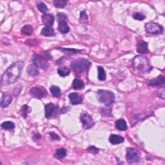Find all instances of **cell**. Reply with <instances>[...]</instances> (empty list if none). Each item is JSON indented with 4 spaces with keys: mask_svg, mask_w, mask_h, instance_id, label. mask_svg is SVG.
I'll return each instance as SVG.
<instances>
[{
    "mask_svg": "<svg viewBox=\"0 0 165 165\" xmlns=\"http://www.w3.org/2000/svg\"><path fill=\"white\" fill-rule=\"evenodd\" d=\"M24 67L23 61H16L12 63L3 73L2 76V84L3 85H9L14 83L19 79Z\"/></svg>",
    "mask_w": 165,
    "mask_h": 165,
    "instance_id": "6da1fadb",
    "label": "cell"
},
{
    "mask_svg": "<svg viewBox=\"0 0 165 165\" xmlns=\"http://www.w3.org/2000/svg\"><path fill=\"white\" fill-rule=\"evenodd\" d=\"M132 64L135 70L140 74H148L152 69L148 59L143 56H135L133 59Z\"/></svg>",
    "mask_w": 165,
    "mask_h": 165,
    "instance_id": "7a4b0ae2",
    "label": "cell"
},
{
    "mask_svg": "<svg viewBox=\"0 0 165 165\" xmlns=\"http://www.w3.org/2000/svg\"><path fill=\"white\" fill-rule=\"evenodd\" d=\"M98 98L99 102L106 106H110L115 101V95L110 90H99L98 91Z\"/></svg>",
    "mask_w": 165,
    "mask_h": 165,
    "instance_id": "3957f363",
    "label": "cell"
},
{
    "mask_svg": "<svg viewBox=\"0 0 165 165\" xmlns=\"http://www.w3.org/2000/svg\"><path fill=\"white\" fill-rule=\"evenodd\" d=\"M90 65L91 63L86 59H78L71 63V68L74 72L81 74L85 71L88 70Z\"/></svg>",
    "mask_w": 165,
    "mask_h": 165,
    "instance_id": "277c9868",
    "label": "cell"
},
{
    "mask_svg": "<svg viewBox=\"0 0 165 165\" xmlns=\"http://www.w3.org/2000/svg\"><path fill=\"white\" fill-rule=\"evenodd\" d=\"M145 29L147 33L150 34H159L163 33V27L156 23L150 22L145 25Z\"/></svg>",
    "mask_w": 165,
    "mask_h": 165,
    "instance_id": "5b68a950",
    "label": "cell"
},
{
    "mask_svg": "<svg viewBox=\"0 0 165 165\" xmlns=\"http://www.w3.org/2000/svg\"><path fill=\"white\" fill-rule=\"evenodd\" d=\"M126 158L127 162L129 164L135 163L139 161L140 159L139 154L137 152V150L134 148H127Z\"/></svg>",
    "mask_w": 165,
    "mask_h": 165,
    "instance_id": "8992f818",
    "label": "cell"
},
{
    "mask_svg": "<svg viewBox=\"0 0 165 165\" xmlns=\"http://www.w3.org/2000/svg\"><path fill=\"white\" fill-rule=\"evenodd\" d=\"M30 95L34 98L42 99L47 95V91L43 86H34L30 90Z\"/></svg>",
    "mask_w": 165,
    "mask_h": 165,
    "instance_id": "52a82bcc",
    "label": "cell"
},
{
    "mask_svg": "<svg viewBox=\"0 0 165 165\" xmlns=\"http://www.w3.org/2000/svg\"><path fill=\"white\" fill-rule=\"evenodd\" d=\"M80 121L82 123V126L85 129H90L94 125V121L92 117L86 112L81 113L80 116Z\"/></svg>",
    "mask_w": 165,
    "mask_h": 165,
    "instance_id": "ba28073f",
    "label": "cell"
},
{
    "mask_svg": "<svg viewBox=\"0 0 165 165\" xmlns=\"http://www.w3.org/2000/svg\"><path fill=\"white\" fill-rule=\"evenodd\" d=\"M33 60L34 63L37 66L38 68H40L41 69L45 70L48 67L49 64L47 62V59L43 57L39 56L38 54H34L33 58Z\"/></svg>",
    "mask_w": 165,
    "mask_h": 165,
    "instance_id": "9c48e42d",
    "label": "cell"
},
{
    "mask_svg": "<svg viewBox=\"0 0 165 165\" xmlns=\"http://www.w3.org/2000/svg\"><path fill=\"white\" fill-rule=\"evenodd\" d=\"M45 117L50 119L53 117L54 114L58 112V107H56L55 105L50 103L47 104H45Z\"/></svg>",
    "mask_w": 165,
    "mask_h": 165,
    "instance_id": "30bf717a",
    "label": "cell"
},
{
    "mask_svg": "<svg viewBox=\"0 0 165 165\" xmlns=\"http://www.w3.org/2000/svg\"><path fill=\"white\" fill-rule=\"evenodd\" d=\"M12 101V95L8 92H4L2 96L0 105H1L2 108L7 107L11 103Z\"/></svg>",
    "mask_w": 165,
    "mask_h": 165,
    "instance_id": "8fae6325",
    "label": "cell"
},
{
    "mask_svg": "<svg viewBox=\"0 0 165 165\" xmlns=\"http://www.w3.org/2000/svg\"><path fill=\"white\" fill-rule=\"evenodd\" d=\"M148 43L143 40L139 41L137 45V51L139 54H146L148 52Z\"/></svg>",
    "mask_w": 165,
    "mask_h": 165,
    "instance_id": "7c38bea8",
    "label": "cell"
},
{
    "mask_svg": "<svg viewBox=\"0 0 165 165\" xmlns=\"http://www.w3.org/2000/svg\"><path fill=\"white\" fill-rule=\"evenodd\" d=\"M68 98H69L71 104L73 105L79 104L82 103V97L76 92L70 94L69 95H68Z\"/></svg>",
    "mask_w": 165,
    "mask_h": 165,
    "instance_id": "4fadbf2b",
    "label": "cell"
},
{
    "mask_svg": "<svg viewBox=\"0 0 165 165\" xmlns=\"http://www.w3.org/2000/svg\"><path fill=\"white\" fill-rule=\"evenodd\" d=\"M42 21L46 26H51L54 23V17L52 14H45L42 16Z\"/></svg>",
    "mask_w": 165,
    "mask_h": 165,
    "instance_id": "5bb4252c",
    "label": "cell"
},
{
    "mask_svg": "<svg viewBox=\"0 0 165 165\" xmlns=\"http://www.w3.org/2000/svg\"><path fill=\"white\" fill-rule=\"evenodd\" d=\"M124 141H125L124 137H123L120 135H116V134H112L109 137L110 143L112 145L120 144V143H123Z\"/></svg>",
    "mask_w": 165,
    "mask_h": 165,
    "instance_id": "9a60e30c",
    "label": "cell"
},
{
    "mask_svg": "<svg viewBox=\"0 0 165 165\" xmlns=\"http://www.w3.org/2000/svg\"><path fill=\"white\" fill-rule=\"evenodd\" d=\"M165 82V78L163 76H159L156 78L153 79L149 81V85L150 86H157L162 85Z\"/></svg>",
    "mask_w": 165,
    "mask_h": 165,
    "instance_id": "2e32d148",
    "label": "cell"
},
{
    "mask_svg": "<svg viewBox=\"0 0 165 165\" xmlns=\"http://www.w3.org/2000/svg\"><path fill=\"white\" fill-rule=\"evenodd\" d=\"M58 29L62 34H67L69 33L70 28L68 25V23L66 21H62L59 22Z\"/></svg>",
    "mask_w": 165,
    "mask_h": 165,
    "instance_id": "e0dca14e",
    "label": "cell"
},
{
    "mask_svg": "<svg viewBox=\"0 0 165 165\" xmlns=\"http://www.w3.org/2000/svg\"><path fill=\"white\" fill-rule=\"evenodd\" d=\"M26 72L28 73V74L30 76H36L38 75V67L36 66L35 64H31V65H29L27 67Z\"/></svg>",
    "mask_w": 165,
    "mask_h": 165,
    "instance_id": "ac0fdd59",
    "label": "cell"
},
{
    "mask_svg": "<svg viewBox=\"0 0 165 165\" xmlns=\"http://www.w3.org/2000/svg\"><path fill=\"white\" fill-rule=\"evenodd\" d=\"M41 34L47 36V37H51V36H55L54 30L51 26H45L44 28L41 30Z\"/></svg>",
    "mask_w": 165,
    "mask_h": 165,
    "instance_id": "d6986e66",
    "label": "cell"
},
{
    "mask_svg": "<svg viewBox=\"0 0 165 165\" xmlns=\"http://www.w3.org/2000/svg\"><path fill=\"white\" fill-rule=\"evenodd\" d=\"M72 87L73 89L76 90H80L83 89L85 88V84L82 81L80 80L79 79H75L72 82Z\"/></svg>",
    "mask_w": 165,
    "mask_h": 165,
    "instance_id": "ffe728a7",
    "label": "cell"
},
{
    "mask_svg": "<svg viewBox=\"0 0 165 165\" xmlns=\"http://www.w3.org/2000/svg\"><path fill=\"white\" fill-rule=\"evenodd\" d=\"M116 127L119 130L125 131L127 129L126 123L125 120H123V119H120V120H118L116 121Z\"/></svg>",
    "mask_w": 165,
    "mask_h": 165,
    "instance_id": "44dd1931",
    "label": "cell"
},
{
    "mask_svg": "<svg viewBox=\"0 0 165 165\" xmlns=\"http://www.w3.org/2000/svg\"><path fill=\"white\" fill-rule=\"evenodd\" d=\"M58 74L59 76L64 77H66L70 74V70L69 68L67 67H59L58 68Z\"/></svg>",
    "mask_w": 165,
    "mask_h": 165,
    "instance_id": "7402d4cb",
    "label": "cell"
},
{
    "mask_svg": "<svg viewBox=\"0 0 165 165\" xmlns=\"http://www.w3.org/2000/svg\"><path fill=\"white\" fill-rule=\"evenodd\" d=\"M67 155V151L65 148H59L58 150H56V153L54 154V157H56V159H63Z\"/></svg>",
    "mask_w": 165,
    "mask_h": 165,
    "instance_id": "603a6c76",
    "label": "cell"
},
{
    "mask_svg": "<svg viewBox=\"0 0 165 165\" xmlns=\"http://www.w3.org/2000/svg\"><path fill=\"white\" fill-rule=\"evenodd\" d=\"M21 33L25 36H30L33 33V27L30 25H25L21 29Z\"/></svg>",
    "mask_w": 165,
    "mask_h": 165,
    "instance_id": "cb8c5ba5",
    "label": "cell"
},
{
    "mask_svg": "<svg viewBox=\"0 0 165 165\" xmlns=\"http://www.w3.org/2000/svg\"><path fill=\"white\" fill-rule=\"evenodd\" d=\"M58 50H60L61 52L63 53H65L67 54H77V53H79L82 50H77V49H74V48H61L59 47L57 48Z\"/></svg>",
    "mask_w": 165,
    "mask_h": 165,
    "instance_id": "d4e9b609",
    "label": "cell"
},
{
    "mask_svg": "<svg viewBox=\"0 0 165 165\" xmlns=\"http://www.w3.org/2000/svg\"><path fill=\"white\" fill-rule=\"evenodd\" d=\"M50 90L54 97L59 98V96L61 95V90L57 86H55V85L51 86V87H50Z\"/></svg>",
    "mask_w": 165,
    "mask_h": 165,
    "instance_id": "484cf974",
    "label": "cell"
},
{
    "mask_svg": "<svg viewBox=\"0 0 165 165\" xmlns=\"http://www.w3.org/2000/svg\"><path fill=\"white\" fill-rule=\"evenodd\" d=\"M98 79L100 81H104L105 79H106L107 76L103 67L99 66L98 67Z\"/></svg>",
    "mask_w": 165,
    "mask_h": 165,
    "instance_id": "4316f807",
    "label": "cell"
},
{
    "mask_svg": "<svg viewBox=\"0 0 165 165\" xmlns=\"http://www.w3.org/2000/svg\"><path fill=\"white\" fill-rule=\"evenodd\" d=\"M1 126L5 130H12L15 128V125L11 121H5L2 124Z\"/></svg>",
    "mask_w": 165,
    "mask_h": 165,
    "instance_id": "83f0119b",
    "label": "cell"
},
{
    "mask_svg": "<svg viewBox=\"0 0 165 165\" xmlns=\"http://www.w3.org/2000/svg\"><path fill=\"white\" fill-rule=\"evenodd\" d=\"M67 2L66 0H55L54 1V5L56 8H62L67 5Z\"/></svg>",
    "mask_w": 165,
    "mask_h": 165,
    "instance_id": "f1b7e54d",
    "label": "cell"
},
{
    "mask_svg": "<svg viewBox=\"0 0 165 165\" xmlns=\"http://www.w3.org/2000/svg\"><path fill=\"white\" fill-rule=\"evenodd\" d=\"M37 7H38V10L41 12H42V13H44V14H45L48 11V7H47V5H46L43 3V2H41L39 3V4H38V5H37Z\"/></svg>",
    "mask_w": 165,
    "mask_h": 165,
    "instance_id": "f546056e",
    "label": "cell"
},
{
    "mask_svg": "<svg viewBox=\"0 0 165 165\" xmlns=\"http://www.w3.org/2000/svg\"><path fill=\"white\" fill-rule=\"evenodd\" d=\"M133 17L134 18L135 20H139V21H143L145 19V16L142 14L141 13H139V12H137L135 14H134V15H133Z\"/></svg>",
    "mask_w": 165,
    "mask_h": 165,
    "instance_id": "4dcf8cb0",
    "label": "cell"
},
{
    "mask_svg": "<svg viewBox=\"0 0 165 165\" xmlns=\"http://www.w3.org/2000/svg\"><path fill=\"white\" fill-rule=\"evenodd\" d=\"M87 151H88L89 152L92 154H98L99 152V149L97 148L96 147H95V146H89V148H87Z\"/></svg>",
    "mask_w": 165,
    "mask_h": 165,
    "instance_id": "1f68e13d",
    "label": "cell"
},
{
    "mask_svg": "<svg viewBox=\"0 0 165 165\" xmlns=\"http://www.w3.org/2000/svg\"><path fill=\"white\" fill-rule=\"evenodd\" d=\"M80 21L82 23H86L87 21H88V16L86 14L85 11H82L81 12L80 14Z\"/></svg>",
    "mask_w": 165,
    "mask_h": 165,
    "instance_id": "d6a6232c",
    "label": "cell"
},
{
    "mask_svg": "<svg viewBox=\"0 0 165 165\" xmlns=\"http://www.w3.org/2000/svg\"><path fill=\"white\" fill-rule=\"evenodd\" d=\"M29 108H30L27 106V105H24V106L22 107V114L25 118L26 117L27 114L30 111V110Z\"/></svg>",
    "mask_w": 165,
    "mask_h": 165,
    "instance_id": "836d02e7",
    "label": "cell"
},
{
    "mask_svg": "<svg viewBox=\"0 0 165 165\" xmlns=\"http://www.w3.org/2000/svg\"><path fill=\"white\" fill-rule=\"evenodd\" d=\"M49 135H50V139H51V140H54V141L60 140V137H59L57 134H56V133L50 132Z\"/></svg>",
    "mask_w": 165,
    "mask_h": 165,
    "instance_id": "e575fe53",
    "label": "cell"
},
{
    "mask_svg": "<svg viewBox=\"0 0 165 165\" xmlns=\"http://www.w3.org/2000/svg\"><path fill=\"white\" fill-rule=\"evenodd\" d=\"M58 17L59 22L62 21H66L67 19V17L65 14H64L63 13H59L58 14Z\"/></svg>",
    "mask_w": 165,
    "mask_h": 165,
    "instance_id": "d590c367",
    "label": "cell"
},
{
    "mask_svg": "<svg viewBox=\"0 0 165 165\" xmlns=\"http://www.w3.org/2000/svg\"><path fill=\"white\" fill-rule=\"evenodd\" d=\"M41 138V136H40V135H39V134H35L34 136H33V139H34V141H35L36 140V139H37V140H38V139H39ZM37 140H36V141H37Z\"/></svg>",
    "mask_w": 165,
    "mask_h": 165,
    "instance_id": "8d00e7d4",
    "label": "cell"
}]
</instances>
